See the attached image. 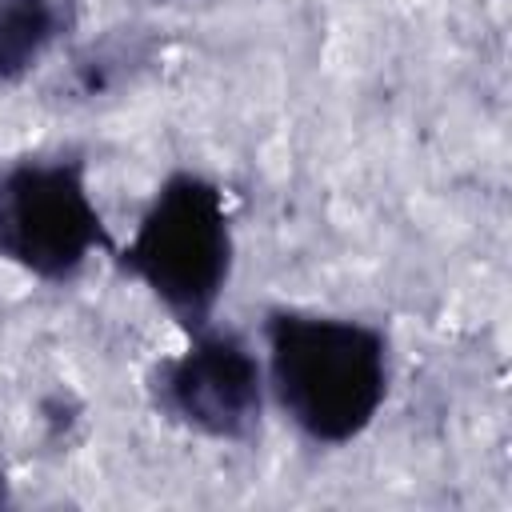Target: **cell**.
<instances>
[{
    "label": "cell",
    "instance_id": "cell-6",
    "mask_svg": "<svg viewBox=\"0 0 512 512\" xmlns=\"http://www.w3.org/2000/svg\"><path fill=\"white\" fill-rule=\"evenodd\" d=\"M148 52L140 44H100V48H88L84 56H76V92L80 96H96V92H108L112 84L124 80V72H132V64H140Z\"/></svg>",
    "mask_w": 512,
    "mask_h": 512
},
{
    "label": "cell",
    "instance_id": "cell-5",
    "mask_svg": "<svg viewBox=\"0 0 512 512\" xmlns=\"http://www.w3.org/2000/svg\"><path fill=\"white\" fill-rule=\"evenodd\" d=\"M76 24V0H0V88L20 84Z\"/></svg>",
    "mask_w": 512,
    "mask_h": 512
},
{
    "label": "cell",
    "instance_id": "cell-8",
    "mask_svg": "<svg viewBox=\"0 0 512 512\" xmlns=\"http://www.w3.org/2000/svg\"><path fill=\"white\" fill-rule=\"evenodd\" d=\"M0 508H12V480H8L4 464H0Z\"/></svg>",
    "mask_w": 512,
    "mask_h": 512
},
{
    "label": "cell",
    "instance_id": "cell-4",
    "mask_svg": "<svg viewBox=\"0 0 512 512\" xmlns=\"http://www.w3.org/2000/svg\"><path fill=\"white\" fill-rule=\"evenodd\" d=\"M264 364L236 328L204 324L188 348L148 368L152 408L184 432L216 444H248L264 420Z\"/></svg>",
    "mask_w": 512,
    "mask_h": 512
},
{
    "label": "cell",
    "instance_id": "cell-2",
    "mask_svg": "<svg viewBox=\"0 0 512 512\" xmlns=\"http://www.w3.org/2000/svg\"><path fill=\"white\" fill-rule=\"evenodd\" d=\"M112 260L124 276L144 284L184 332L212 324L236 260L224 188L192 168L168 172L128 244L112 248Z\"/></svg>",
    "mask_w": 512,
    "mask_h": 512
},
{
    "label": "cell",
    "instance_id": "cell-1",
    "mask_svg": "<svg viewBox=\"0 0 512 512\" xmlns=\"http://www.w3.org/2000/svg\"><path fill=\"white\" fill-rule=\"evenodd\" d=\"M264 356V384L276 408L316 448L360 440L388 400V336L368 320L268 308Z\"/></svg>",
    "mask_w": 512,
    "mask_h": 512
},
{
    "label": "cell",
    "instance_id": "cell-7",
    "mask_svg": "<svg viewBox=\"0 0 512 512\" xmlns=\"http://www.w3.org/2000/svg\"><path fill=\"white\" fill-rule=\"evenodd\" d=\"M40 412H44V424H48V440H68V428L84 416L80 400L68 396V392H52L40 400Z\"/></svg>",
    "mask_w": 512,
    "mask_h": 512
},
{
    "label": "cell",
    "instance_id": "cell-3",
    "mask_svg": "<svg viewBox=\"0 0 512 512\" xmlns=\"http://www.w3.org/2000/svg\"><path fill=\"white\" fill-rule=\"evenodd\" d=\"M112 248L80 152L20 156L0 168V260L44 284H68Z\"/></svg>",
    "mask_w": 512,
    "mask_h": 512
}]
</instances>
